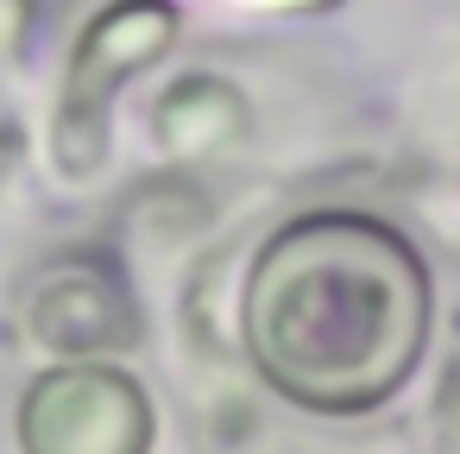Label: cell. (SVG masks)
I'll return each instance as SVG.
<instances>
[{
  "label": "cell",
  "mask_w": 460,
  "mask_h": 454,
  "mask_svg": "<svg viewBox=\"0 0 460 454\" xmlns=\"http://www.w3.org/2000/svg\"><path fill=\"white\" fill-rule=\"evenodd\" d=\"M240 334L278 397L322 416H366L422 360L429 272L391 221L322 209L259 246Z\"/></svg>",
  "instance_id": "6da1fadb"
},
{
  "label": "cell",
  "mask_w": 460,
  "mask_h": 454,
  "mask_svg": "<svg viewBox=\"0 0 460 454\" xmlns=\"http://www.w3.org/2000/svg\"><path fill=\"white\" fill-rule=\"evenodd\" d=\"M152 397L108 360H64L20 404L26 454H152Z\"/></svg>",
  "instance_id": "7a4b0ae2"
},
{
  "label": "cell",
  "mask_w": 460,
  "mask_h": 454,
  "mask_svg": "<svg viewBox=\"0 0 460 454\" xmlns=\"http://www.w3.org/2000/svg\"><path fill=\"white\" fill-rule=\"evenodd\" d=\"M171 32H177V20H171L164 0H120V7L83 39L70 89H64V127H58V152H64L70 171L102 165V120H108L114 89L133 70H146L171 45Z\"/></svg>",
  "instance_id": "3957f363"
},
{
  "label": "cell",
  "mask_w": 460,
  "mask_h": 454,
  "mask_svg": "<svg viewBox=\"0 0 460 454\" xmlns=\"http://www.w3.org/2000/svg\"><path fill=\"white\" fill-rule=\"evenodd\" d=\"M32 334L39 347H51L58 360H102L114 347H127L139 328L127 316V297L108 278L89 272H58L32 290Z\"/></svg>",
  "instance_id": "277c9868"
}]
</instances>
